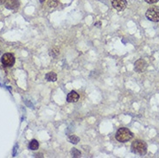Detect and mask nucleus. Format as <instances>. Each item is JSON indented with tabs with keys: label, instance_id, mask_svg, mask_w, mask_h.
Listing matches in <instances>:
<instances>
[{
	"label": "nucleus",
	"instance_id": "nucleus-1",
	"mask_svg": "<svg viewBox=\"0 0 159 158\" xmlns=\"http://www.w3.org/2000/svg\"><path fill=\"white\" fill-rule=\"evenodd\" d=\"M116 139L120 143H127L130 140L132 139L133 137V133L128 128L122 127L119 128L115 135Z\"/></svg>",
	"mask_w": 159,
	"mask_h": 158
},
{
	"label": "nucleus",
	"instance_id": "nucleus-2",
	"mask_svg": "<svg viewBox=\"0 0 159 158\" xmlns=\"http://www.w3.org/2000/svg\"><path fill=\"white\" fill-rule=\"evenodd\" d=\"M132 151L134 154H137L140 156H143L146 154L147 152V144L143 140L137 139L132 144Z\"/></svg>",
	"mask_w": 159,
	"mask_h": 158
},
{
	"label": "nucleus",
	"instance_id": "nucleus-3",
	"mask_svg": "<svg viewBox=\"0 0 159 158\" xmlns=\"http://www.w3.org/2000/svg\"><path fill=\"white\" fill-rule=\"evenodd\" d=\"M145 16L148 20L158 23L159 22V8L158 7H151L147 10Z\"/></svg>",
	"mask_w": 159,
	"mask_h": 158
},
{
	"label": "nucleus",
	"instance_id": "nucleus-4",
	"mask_svg": "<svg viewBox=\"0 0 159 158\" xmlns=\"http://www.w3.org/2000/svg\"><path fill=\"white\" fill-rule=\"evenodd\" d=\"M1 62L5 67L11 68L15 64V57L12 54H9V53L5 54L1 58Z\"/></svg>",
	"mask_w": 159,
	"mask_h": 158
},
{
	"label": "nucleus",
	"instance_id": "nucleus-5",
	"mask_svg": "<svg viewBox=\"0 0 159 158\" xmlns=\"http://www.w3.org/2000/svg\"><path fill=\"white\" fill-rule=\"evenodd\" d=\"M111 4H112V6L118 11H124L127 5L126 0H111Z\"/></svg>",
	"mask_w": 159,
	"mask_h": 158
},
{
	"label": "nucleus",
	"instance_id": "nucleus-6",
	"mask_svg": "<svg viewBox=\"0 0 159 158\" xmlns=\"http://www.w3.org/2000/svg\"><path fill=\"white\" fill-rule=\"evenodd\" d=\"M147 63L144 59H138V61L135 62L134 63V70L137 73H143L145 70L146 69Z\"/></svg>",
	"mask_w": 159,
	"mask_h": 158
},
{
	"label": "nucleus",
	"instance_id": "nucleus-7",
	"mask_svg": "<svg viewBox=\"0 0 159 158\" xmlns=\"http://www.w3.org/2000/svg\"><path fill=\"white\" fill-rule=\"evenodd\" d=\"M4 5L9 10H16L19 6V3L17 0H5Z\"/></svg>",
	"mask_w": 159,
	"mask_h": 158
},
{
	"label": "nucleus",
	"instance_id": "nucleus-8",
	"mask_svg": "<svg viewBox=\"0 0 159 158\" xmlns=\"http://www.w3.org/2000/svg\"><path fill=\"white\" fill-rule=\"evenodd\" d=\"M80 100V95L75 91H71L67 96V101L69 103H76Z\"/></svg>",
	"mask_w": 159,
	"mask_h": 158
},
{
	"label": "nucleus",
	"instance_id": "nucleus-9",
	"mask_svg": "<svg viewBox=\"0 0 159 158\" xmlns=\"http://www.w3.org/2000/svg\"><path fill=\"white\" fill-rule=\"evenodd\" d=\"M45 78L48 81H51V82H55L57 81V75L55 72H49L45 75Z\"/></svg>",
	"mask_w": 159,
	"mask_h": 158
},
{
	"label": "nucleus",
	"instance_id": "nucleus-10",
	"mask_svg": "<svg viewBox=\"0 0 159 158\" xmlns=\"http://www.w3.org/2000/svg\"><path fill=\"white\" fill-rule=\"evenodd\" d=\"M29 149L31 150H37L39 149L38 141L36 139H32L29 144Z\"/></svg>",
	"mask_w": 159,
	"mask_h": 158
},
{
	"label": "nucleus",
	"instance_id": "nucleus-11",
	"mask_svg": "<svg viewBox=\"0 0 159 158\" xmlns=\"http://www.w3.org/2000/svg\"><path fill=\"white\" fill-rule=\"evenodd\" d=\"M68 141H69L71 144H77L80 142V137L75 136V135H71V136H69V137H68Z\"/></svg>",
	"mask_w": 159,
	"mask_h": 158
},
{
	"label": "nucleus",
	"instance_id": "nucleus-12",
	"mask_svg": "<svg viewBox=\"0 0 159 158\" xmlns=\"http://www.w3.org/2000/svg\"><path fill=\"white\" fill-rule=\"evenodd\" d=\"M59 55H60V50H59L58 48H53L52 49L49 50V55L53 58L57 57Z\"/></svg>",
	"mask_w": 159,
	"mask_h": 158
},
{
	"label": "nucleus",
	"instance_id": "nucleus-13",
	"mask_svg": "<svg viewBox=\"0 0 159 158\" xmlns=\"http://www.w3.org/2000/svg\"><path fill=\"white\" fill-rule=\"evenodd\" d=\"M71 156L75 158L81 157V152L79 150L75 149V148H73V149L71 150Z\"/></svg>",
	"mask_w": 159,
	"mask_h": 158
},
{
	"label": "nucleus",
	"instance_id": "nucleus-14",
	"mask_svg": "<svg viewBox=\"0 0 159 158\" xmlns=\"http://www.w3.org/2000/svg\"><path fill=\"white\" fill-rule=\"evenodd\" d=\"M58 3H59L58 0H49L48 5H49V6L50 8H55V7H56L58 5Z\"/></svg>",
	"mask_w": 159,
	"mask_h": 158
},
{
	"label": "nucleus",
	"instance_id": "nucleus-15",
	"mask_svg": "<svg viewBox=\"0 0 159 158\" xmlns=\"http://www.w3.org/2000/svg\"><path fill=\"white\" fill-rule=\"evenodd\" d=\"M17 148H18V145H17V144H15L14 148H13L12 156H16V155H17Z\"/></svg>",
	"mask_w": 159,
	"mask_h": 158
},
{
	"label": "nucleus",
	"instance_id": "nucleus-16",
	"mask_svg": "<svg viewBox=\"0 0 159 158\" xmlns=\"http://www.w3.org/2000/svg\"><path fill=\"white\" fill-rule=\"evenodd\" d=\"M148 4H156L157 2H158V0H145Z\"/></svg>",
	"mask_w": 159,
	"mask_h": 158
},
{
	"label": "nucleus",
	"instance_id": "nucleus-17",
	"mask_svg": "<svg viewBox=\"0 0 159 158\" xmlns=\"http://www.w3.org/2000/svg\"><path fill=\"white\" fill-rule=\"evenodd\" d=\"M95 26L98 28H100L101 27V22H97L95 24Z\"/></svg>",
	"mask_w": 159,
	"mask_h": 158
},
{
	"label": "nucleus",
	"instance_id": "nucleus-18",
	"mask_svg": "<svg viewBox=\"0 0 159 158\" xmlns=\"http://www.w3.org/2000/svg\"><path fill=\"white\" fill-rule=\"evenodd\" d=\"M4 2H5V0H0V5H1V4H4Z\"/></svg>",
	"mask_w": 159,
	"mask_h": 158
},
{
	"label": "nucleus",
	"instance_id": "nucleus-19",
	"mask_svg": "<svg viewBox=\"0 0 159 158\" xmlns=\"http://www.w3.org/2000/svg\"><path fill=\"white\" fill-rule=\"evenodd\" d=\"M40 2H41V3H43V2H45V0H40Z\"/></svg>",
	"mask_w": 159,
	"mask_h": 158
}]
</instances>
